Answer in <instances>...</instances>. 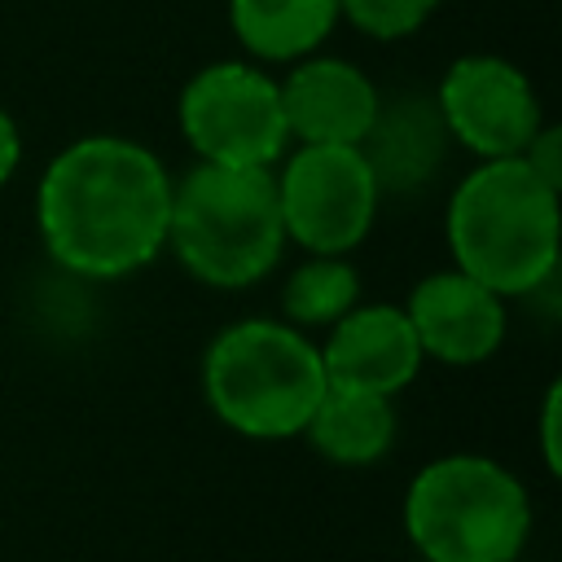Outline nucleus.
I'll list each match as a JSON object with an SVG mask.
<instances>
[{
  "instance_id": "nucleus-1",
  "label": "nucleus",
  "mask_w": 562,
  "mask_h": 562,
  "mask_svg": "<svg viewBox=\"0 0 562 562\" xmlns=\"http://www.w3.org/2000/svg\"><path fill=\"white\" fill-rule=\"evenodd\" d=\"M171 171L127 136H83L53 154L35 189L44 250L75 277L119 281L167 250Z\"/></svg>"
},
{
  "instance_id": "nucleus-2",
  "label": "nucleus",
  "mask_w": 562,
  "mask_h": 562,
  "mask_svg": "<svg viewBox=\"0 0 562 562\" xmlns=\"http://www.w3.org/2000/svg\"><path fill=\"white\" fill-rule=\"evenodd\" d=\"M452 268L470 272L501 299L536 294L558 268L562 206L558 189L514 158H479L457 184L443 215Z\"/></svg>"
},
{
  "instance_id": "nucleus-3",
  "label": "nucleus",
  "mask_w": 562,
  "mask_h": 562,
  "mask_svg": "<svg viewBox=\"0 0 562 562\" xmlns=\"http://www.w3.org/2000/svg\"><path fill=\"white\" fill-rule=\"evenodd\" d=\"M167 246L189 277L215 290H246L263 281L285 250L277 167H189L171 184Z\"/></svg>"
},
{
  "instance_id": "nucleus-4",
  "label": "nucleus",
  "mask_w": 562,
  "mask_h": 562,
  "mask_svg": "<svg viewBox=\"0 0 562 562\" xmlns=\"http://www.w3.org/2000/svg\"><path fill=\"white\" fill-rule=\"evenodd\" d=\"M329 378L307 329L272 316L224 325L202 356V395L211 413L246 439H294L321 404Z\"/></svg>"
},
{
  "instance_id": "nucleus-5",
  "label": "nucleus",
  "mask_w": 562,
  "mask_h": 562,
  "mask_svg": "<svg viewBox=\"0 0 562 562\" xmlns=\"http://www.w3.org/2000/svg\"><path fill=\"white\" fill-rule=\"evenodd\" d=\"M404 536L426 562H514L531 536V496L501 461L448 452L413 474Z\"/></svg>"
},
{
  "instance_id": "nucleus-6",
  "label": "nucleus",
  "mask_w": 562,
  "mask_h": 562,
  "mask_svg": "<svg viewBox=\"0 0 562 562\" xmlns=\"http://www.w3.org/2000/svg\"><path fill=\"white\" fill-rule=\"evenodd\" d=\"M180 132L198 162L224 167H277L290 149L281 114V88L250 61H211L184 88L176 105Z\"/></svg>"
},
{
  "instance_id": "nucleus-7",
  "label": "nucleus",
  "mask_w": 562,
  "mask_h": 562,
  "mask_svg": "<svg viewBox=\"0 0 562 562\" xmlns=\"http://www.w3.org/2000/svg\"><path fill=\"white\" fill-rule=\"evenodd\" d=\"M277 202L285 241L307 255H351L382 202V184L360 145H299L277 171Z\"/></svg>"
},
{
  "instance_id": "nucleus-8",
  "label": "nucleus",
  "mask_w": 562,
  "mask_h": 562,
  "mask_svg": "<svg viewBox=\"0 0 562 562\" xmlns=\"http://www.w3.org/2000/svg\"><path fill=\"white\" fill-rule=\"evenodd\" d=\"M443 132L474 158H514L540 132V97L522 66L496 53L457 57L435 92Z\"/></svg>"
},
{
  "instance_id": "nucleus-9",
  "label": "nucleus",
  "mask_w": 562,
  "mask_h": 562,
  "mask_svg": "<svg viewBox=\"0 0 562 562\" xmlns=\"http://www.w3.org/2000/svg\"><path fill=\"white\" fill-rule=\"evenodd\" d=\"M404 316L417 334L422 356L452 369H470L496 356L509 329L505 299L461 268L422 277L404 303Z\"/></svg>"
},
{
  "instance_id": "nucleus-10",
  "label": "nucleus",
  "mask_w": 562,
  "mask_h": 562,
  "mask_svg": "<svg viewBox=\"0 0 562 562\" xmlns=\"http://www.w3.org/2000/svg\"><path fill=\"white\" fill-rule=\"evenodd\" d=\"M316 347L329 386L386 395V400H395L422 373L426 360L404 307L391 303H356L329 325L325 342Z\"/></svg>"
},
{
  "instance_id": "nucleus-11",
  "label": "nucleus",
  "mask_w": 562,
  "mask_h": 562,
  "mask_svg": "<svg viewBox=\"0 0 562 562\" xmlns=\"http://www.w3.org/2000/svg\"><path fill=\"white\" fill-rule=\"evenodd\" d=\"M277 88L290 140L299 145H360L382 110L373 79L342 57L307 53L290 61V75L277 79Z\"/></svg>"
},
{
  "instance_id": "nucleus-12",
  "label": "nucleus",
  "mask_w": 562,
  "mask_h": 562,
  "mask_svg": "<svg viewBox=\"0 0 562 562\" xmlns=\"http://www.w3.org/2000/svg\"><path fill=\"white\" fill-rule=\"evenodd\" d=\"M303 439L334 465H373L395 443V404L386 395L325 386L321 404L303 426Z\"/></svg>"
},
{
  "instance_id": "nucleus-13",
  "label": "nucleus",
  "mask_w": 562,
  "mask_h": 562,
  "mask_svg": "<svg viewBox=\"0 0 562 562\" xmlns=\"http://www.w3.org/2000/svg\"><path fill=\"white\" fill-rule=\"evenodd\" d=\"M338 18V0H228V26L259 61H299L316 53Z\"/></svg>"
},
{
  "instance_id": "nucleus-14",
  "label": "nucleus",
  "mask_w": 562,
  "mask_h": 562,
  "mask_svg": "<svg viewBox=\"0 0 562 562\" xmlns=\"http://www.w3.org/2000/svg\"><path fill=\"white\" fill-rule=\"evenodd\" d=\"M443 123H439V110L435 101L430 105H417V101H400V105H382L369 136L360 140V154L369 158L382 193L386 189H413L422 184L435 167H439V154H443Z\"/></svg>"
},
{
  "instance_id": "nucleus-15",
  "label": "nucleus",
  "mask_w": 562,
  "mask_h": 562,
  "mask_svg": "<svg viewBox=\"0 0 562 562\" xmlns=\"http://www.w3.org/2000/svg\"><path fill=\"white\" fill-rule=\"evenodd\" d=\"M360 303V272L347 255H307L281 285V321L294 329H329Z\"/></svg>"
},
{
  "instance_id": "nucleus-16",
  "label": "nucleus",
  "mask_w": 562,
  "mask_h": 562,
  "mask_svg": "<svg viewBox=\"0 0 562 562\" xmlns=\"http://www.w3.org/2000/svg\"><path fill=\"white\" fill-rule=\"evenodd\" d=\"M338 9L369 40H404L426 26L439 0H338Z\"/></svg>"
},
{
  "instance_id": "nucleus-17",
  "label": "nucleus",
  "mask_w": 562,
  "mask_h": 562,
  "mask_svg": "<svg viewBox=\"0 0 562 562\" xmlns=\"http://www.w3.org/2000/svg\"><path fill=\"white\" fill-rule=\"evenodd\" d=\"M522 158H527V167L536 171V176H544L553 189H562V158H558V127H549V123H540V132L527 140V149H522Z\"/></svg>"
},
{
  "instance_id": "nucleus-18",
  "label": "nucleus",
  "mask_w": 562,
  "mask_h": 562,
  "mask_svg": "<svg viewBox=\"0 0 562 562\" xmlns=\"http://www.w3.org/2000/svg\"><path fill=\"white\" fill-rule=\"evenodd\" d=\"M558 408H562V386L549 382L544 400H540V457H544V470L558 474L562 470V439H558Z\"/></svg>"
},
{
  "instance_id": "nucleus-19",
  "label": "nucleus",
  "mask_w": 562,
  "mask_h": 562,
  "mask_svg": "<svg viewBox=\"0 0 562 562\" xmlns=\"http://www.w3.org/2000/svg\"><path fill=\"white\" fill-rule=\"evenodd\" d=\"M18 162H22V132H18L13 114L0 105V189L13 180Z\"/></svg>"
}]
</instances>
